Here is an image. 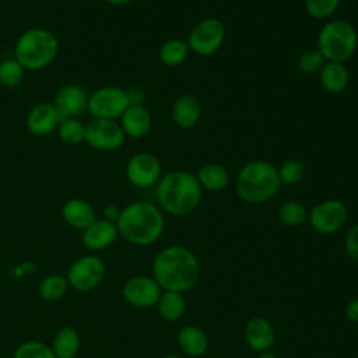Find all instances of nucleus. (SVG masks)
Segmentation results:
<instances>
[{"instance_id":"f257e3e1","label":"nucleus","mask_w":358,"mask_h":358,"mask_svg":"<svg viewBox=\"0 0 358 358\" xmlns=\"http://www.w3.org/2000/svg\"><path fill=\"white\" fill-rule=\"evenodd\" d=\"M152 277L164 291L186 292L200 278V263L196 255L182 245L161 249L151 264Z\"/></svg>"},{"instance_id":"f03ea898","label":"nucleus","mask_w":358,"mask_h":358,"mask_svg":"<svg viewBox=\"0 0 358 358\" xmlns=\"http://www.w3.org/2000/svg\"><path fill=\"white\" fill-rule=\"evenodd\" d=\"M116 227L119 236L130 245L150 246L162 235L165 220L159 207L138 200L122 208Z\"/></svg>"},{"instance_id":"7ed1b4c3","label":"nucleus","mask_w":358,"mask_h":358,"mask_svg":"<svg viewBox=\"0 0 358 358\" xmlns=\"http://www.w3.org/2000/svg\"><path fill=\"white\" fill-rule=\"evenodd\" d=\"M201 192L196 173L189 171H172L162 175L155 190L159 207L173 217L192 214L200 204Z\"/></svg>"},{"instance_id":"20e7f679","label":"nucleus","mask_w":358,"mask_h":358,"mask_svg":"<svg viewBox=\"0 0 358 358\" xmlns=\"http://www.w3.org/2000/svg\"><path fill=\"white\" fill-rule=\"evenodd\" d=\"M281 187L278 169L268 161L246 162L235 179V190L241 200L249 204H262L271 200Z\"/></svg>"},{"instance_id":"39448f33","label":"nucleus","mask_w":358,"mask_h":358,"mask_svg":"<svg viewBox=\"0 0 358 358\" xmlns=\"http://www.w3.org/2000/svg\"><path fill=\"white\" fill-rule=\"evenodd\" d=\"M57 55V36L50 29L42 27L24 31L14 45V59L27 71H38L50 66Z\"/></svg>"},{"instance_id":"423d86ee","label":"nucleus","mask_w":358,"mask_h":358,"mask_svg":"<svg viewBox=\"0 0 358 358\" xmlns=\"http://www.w3.org/2000/svg\"><path fill=\"white\" fill-rule=\"evenodd\" d=\"M358 46V34L352 24L344 20L326 22L317 34V49L326 62L344 63L352 57Z\"/></svg>"},{"instance_id":"0eeeda50","label":"nucleus","mask_w":358,"mask_h":358,"mask_svg":"<svg viewBox=\"0 0 358 358\" xmlns=\"http://www.w3.org/2000/svg\"><path fill=\"white\" fill-rule=\"evenodd\" d=\"M103 260L92 253L77 257L67 270L69 285L77 292H90L95 289L105 277Z\"/></svg>"},{"instance_id":"6e6552de","label":"nucleus","mask_w":358,"mask_h":358,"mask_svg":"<svg viewBox=\"0 0 358 358\" xmlns=\"http://www.w3.org/2000/svg\"><path fill=\"white\" fill-rule=\"evenodd\" d=\"M129 106L126 90L116 85H105L90 94L87 110L92 117L117 120Z\"/></svg>"},{"instance_id":"1a4fd4ad","label":"nucleus","mask_w":358,"mask_h":358,"mask_svg":"<svg viewBox=\"0 0 358 358\" xmlns=\"http://www.w3.org/2000/svg\"><path fill=\"white\" fill-rule=\"evenodd\" d=\"M126 141V134L120 123L113 119L91 117L85 123V140L91 148L98 151H116Z\"/></svg>"},{"instance_id":"9d476101","label":"nucleus","mask_w":358,"mask_h":358,"mask_svg":"<svg viewBox=\"0 0 358 358\" xmlns=\"http://www.w3.org/2000/svg\"><path fill=\"white\" fill-rule=\"evenodd\" d=\"M224 39H225L224 24L218 18L207 17L192 28L186 42L189 49L196 55L211 56L222 46Z\"/></svg>"},{"instance_id":"9b49d317","label":"nucleus","mask_w":358,"mask_h":358,"mask_svg":"<svg viewBox=\"0 0 358 358\" xmlns=\"http://www.w3.org/2000/svg\"><path fill=\"white\" fill-rule=\"evenodd\" d=\"M348 218V210L340 200H323L312 207L308 214L310 227L322 235H331L340 231Z\"/></svg>"},{"instance_id":"f8f14e48","label":"nucleus","mask_w":358,"mask_h":358,"mask_svg":"<svg viewBox=\"0 0 358 358\" xmlns=\"http://www.w3.org/2000/svg\"><path fill=\"white\" fill-rule=\"evenodd\" d=\"M162 176V166L159 159L147 151L134 154L126 165V178L134 186L140 189L151 187L158 183Z\"/></svg>"},{"instance_id":"ddd939ff","label":"nucleus","mask_w":358,"mask_h":358,"mask_svg":"<svg viewBox=\"0 0 358 358\" xmlns=\"http://www.w3.org/2000/svg\"><path fill=\"white\" fill-rule=\"evenodd\" d=\"M162 288L152 275H133L123 284L122 295L124 301L136 308L155 306Z\"/></svg>"},{"instance_id":"4468645a","label":"nucleus","mask_w":358,"mask_h":358,"mask_svg":"<svg viewBox=\"0 0 358 358\" xmlns=\"http://www.w3.org/2000/svg\"><path fill=\"white\" fill-rule=\"evenodd\" d=\"M90 94L78 84H66L57 90L53 105L62 120L67 117H78L87 110Z\"/></svg>"},{"instance_id":"2eb2a0df","label":"nucleus","mask_w":358,"mask_h":358,"mask_svg":"<svg viewBox=\"0 0 358 358\" xmlns=\"http://www.w3.org/2000/svg\"><path fill=\"white\" fill-rule=\"evenodd\" d=\"M60 122L62 117L57 109L55 108L53 102L36 103L29 109L25 119L28 131L36 137H43L53 133Z\"/></svg>"},{"instance_id":"dca6fc26","label":"nucleus","mask_w":358,"mask_h":358,"mask_svg":"<svg viewBox=\"0 0 358 358\" xmlns=\"http://www.w3.org/2000/svg\"><path fill=\"white\" fill-rule=\"evenodd\" d=\"M119 232L115 222L103 218H96L90 227L81 231L83 245L92 252L105 250L115 243Z\"/></svg>"},{"instance_id":"f3484780","label":"nucleus","mask_w":358,"mask_h":358,"mask_svg":"<svg viewBox=\"0 0 358 358\" xmlns=\"http://www.w3.org/2000/svg\"><path fill=\"white\" fill-rule=\"evenodd\" d=\"M245 340L249 348L259 354L270 351L275 341L274 327L267 319L255 316L249 319L245 326Z\"/></svg>"},{"instance_id":"a211bd4d","label":"nucleus","mask_w":358,"mask_h":358,"mask_svg":"<svg viewBox=\"0 0 358 358\" xmlns=\"http://www.w3.org/2000/svg\"><path fill=\"white\" fill-rule=\"evenodd\" d=\"M62 218L69 227L84 231L98 218V215L94 206L90 204L87 200L73 197L66 200L62 206Z\"/></svg>"},{"instance_id":"6ab92c4d","label":"nucleus","mask_w":358,"mask_h":358,"mask_svg":"<svg viewBox=\"0 0 358 358\" xmlns=\"http://www.w3.org/2000/svg\"><path fill=\"white\" fill-rule=\"evenodd\" d=\"M119 120L126 137L131 138L147 136L152 126L151 112L144 105H130Z\"/></svg>"},{"instance_id":"aec40b11","label":"nucleus","mask_w":358,"mask_h":358,"mask_svg":"<svg viewBox=\"0 0 358 358\" xmlns=\"http://www.w3.org/2000/svg\"><path fill=\"white\" fill-rule=\"evenodd\" d=\"M173 123L185 130L194 127L201 116V105L200 101L192 95L185 94L175 99L171 109Z\"/></svg>"},{"instance_id":"412c9836","label":"nucleus","mask_w":358,"mask_h":358,"mask_svg":"<svg viewBox=\"0 0 358 358\" xmlns=\"http://www.w3.org/2000/svg\"><path fill=\"white\" fill-rule=\"evenodd\" d=\"M176 341L180 351L187 357H201L208 348L207 334L200 327L193 324L180 327Z\"/></svg>"},{"instance_id":"4be33fe9","label":"nucleus","mask_w":358,"mask_h":358,"mask_svg":"<svg viewBox=\"0 0 358 358\" xmlns=\"http://www.w3.org/2000/svg\"><path fill=\"white\" fill-rule=\"evenodd\" d=\"M319 80L324 91L330 94H338L348 85V70L343 63L326 62L319 71Z\"/></svg>"},{"instance_id":"5701e85b","label":"nucleus","mask_w":358,"mask_h":358,"mask_svg":"<svg viewBox=\"0 0 358 358\" xmlns=\"http://www.w3.org/2000/svg\"><path fill=\"white\" fill-rule=\"evenodd\" d=\"M56 358H76L80 350V333L73 326L60 327L50 344Z\"/></svg>"},{"instance_id":"b1692460","label":"nucleus","mask_w":358,"mask_h":358,"mask_svg":"<svg viewBox=\"0 0 358 358\" xmlns=\"http://www.w3.org/2000/svg\"><path fill=\"white\" fill-rule=\"evenodd\" d=\"M196 178L201 189H206L208 192H221L229 185V173L227 168L215 162L203 165L197 171Z\"/></svg>"},{"instance_id":"393cba45","label":"nucleus","mask_w":358,"mask_h":358,"mask_svg":"<svg viewBox=\"0 0 358 358\" xmlns=\"http://www.w3.org/2000/svg\"><path fill=\"white\" fill-rule=\"evenodd\" d=\"M157 309L159 316L166 322H176L180 319L186 310V301L182 292L164 291L157 302Z\"/></svg>"},{"instance_id":"a878e982","label":"nucleus","mask_w":358,"mask_h":358,"mask_svg":"<svg viewBox=\"0 0 358 358\" xmlns=\"http://www.w3.org/2000/svg\"><path fill=\"white\" fill-rule=\"evenodd\" d=\"M189 52L190 49L187 46V42L183 39L175 38V39H168L161 45L158 50V57L162 64L168 67H176L186 60Z\"/></svg>"},{"instance_id":"bb28decb","label":"nucleus","mask_w":358,"mask_h":358,"mask_svg":"<svg viewBox=\"0 0 358 358\" xmlns=\"http://www.w3.org/2000/svg\"><path fill=\"white\" fill-rule=\"evenodd\" d=\"M69 281L67 277L63 274H49L43 277L39 282L38 292L39 296L46 302H57L60 301L67 289H69Z\"/></svg>"},{"instance_id":"cd10ccee","label":"nucleus","mask_w":358,"mask_h":358,"mask_svg":"<svg viewBox=\"0 0 358 358\" xmlns=\"http://www.w3.org/2000/svg\"><path fill=\"white\" fill-rule=\"evenodd\" d=\"M59 138L69 145H76L84 143L85 140V123L78 120L77 117L63 119L57 126Z\"/></svg>"},{"instance_id":"c85d7f7f","label":"nucleus","mask_w":358,"mask_h":358,"mask_svg":"<svg viewBox=\"0 0 358 358\" xmlns=\"http://www.w3.org/2000/svg\"><path fill=\"white\" fill-rule=\"evenodd\" d=\"M308 210L299 201L289 200L280 206L278 220L287 227H299L308 220Z\"/></svg>"},{"instance_id":"c756f323","label":"nucleus","mask_w":358,"mask_h":358,"mask_svg":"<svg viewBox=\"0 0 358 358\" xmlns=\"http://www.w3.org/2000/svg\"><path fill=\"white\" fill-rule=\"evenodd\" d=\"M25 69L14 59L8 57L0 62V85L6 88L18 87L25 78Z\"/></svg>"},{"instance_id":"7c9ffc66","label":"nucleus","mask_w":358,"mask_h":358,"mask_svg":"<svg viewBox=\"0 0 358 358\" xmlns=\"http://www.w3.org/2000/svg\"><path fill=\"white\" fill-rule=\"evenodd\" d=\"M13 358H56V355L50 345L38 340H29L15 348Z\"/></svg>"},{"instance_id":"2f4dec72","label":"nucleus","mask_w":358,"mask_h":358,"mask_svg":"<svg viewBox=\"0 0 358 358\" xmlns=\"http://www.w3.org/2000/svg\"><path fill=\"white\" fill-rule=\"evenodd\" d=\"M278 169V176L281 180V185H298L303 180L306 175V168L302 161L291 158L281 164Z\"/></svg>"},{"instance_id":"473e14b6","label":"nucleus","mask_w":358,"mask_h":358,"mask_svg":"<svg viewBox=\"0 0 358 358\" xmlns=\"http://www.w3.org/2000/svg\"><path fill=\"white\" fill-rule=\"evenodd\" d=\"M341 0H305L308 14L315 20L330 18L340 7Z\"/></svg>"},{"instance_id":"72a5a7b5","label":"nucleus","mask_w":358,"mask_h":358,"mask_svg":"<svg viewBox=\"0 0 358 358\" xmlns=\"http://www.w3.org/2000/svg\"><path fill=\"white\" fill-rule=\"evenodd\" d=\"M324 63H326V59L323 57L320 50L317 48H315V49L305 50L299 56V59H298V69L303 74H315V73L320 71V69L323 67Z\"/></svg>"},{"instance_id":"f704fd0d","label":"nucleus","mask_w":358,"mask_h":358,"mask_svg":"<svg viewBox=\"0 0 358 358\" xmlns=\"http://www.w3.org/2000/svg\"><path fill=\"white\" fill-rule=\"evenodd\" d=\"M344 249L348 257L358 262V224L351 227L344 238Z\"/></svg>"},{"instance_id":"c9c22d12","label":"nucleus","mask_w":358,"mask_h":358,"mask_svg":"<svg viewBox=\"0 0 358 358\" xmlns=\"http://www.w3.org/2000/svg\"><path fill=\"white\" fill-rule=\"evenodd\" d=\"M126 94H127V99H129L130 105H144L145 92L141 88H138V87L129 88V90H126Z\"/></svg>"},{"instance_id":"e433bc0d","label":"nucleus","mask_w":358,"mask_h":358,"mask_svg":"<svg viewBox=\"0 0 358 358\" xmlns=\"http://www.w3.org/2000/svg\"><path fill=\"white\" fill-rule=\"evenodd\" d=\"M120 211H122V208H119L117 206H115V204H108V206H105L103 210H102V218L116 224L117 220H119V217H120Z\"/></svg>"},{"instance_id":"4c0bfd02","label":"nucleus","mask_w":358,"mask_h":358,"mask_svg":"<svg viewBox=\"0 0 358 358\" xmlns=\"http://www.w3.org/2000/svg\"><path fill=\"white\" fill-rule=\"evenodd\" d=\"M345 317L351 323H358V296L351 299L345 306Z\"/></svg>"},{"instance_id":"58836bf2","label":"nucleus","mask_w":358,"mask_h":358,"mask_svg":"<svg viewBox=\"0 0 358 358\" xmlns=\"http://www.w3.org/2000/svg\"><path fill=\"white\" fill-rule=\"evenodd\" d=\"M109 4L116 6V7H122V6H127L130 4L133 0H106Z\"/></svg>"},{"instance_id":"ea45409f","label":"nucleus","mask_w":358,"mask_h":358,"mask_svg":"<svg viewBox=\"0 0 358 358\" xmlns=\"http://www.w3.org/2000/svg\"><path fill=\"white\" fill-rule=\"evenodd\" d=\"M257 358H278V357L271 351H264V352H260Z\"/></svg>"},{"instance_id":"a19ab883","label":"nucleus","mask_w":358,"mask_h":358,"mask_svg":"<svg viewBox=\"0 0 358 358\" xmlns=\"http://www.w3.org/2000/svg\"><path fill=\"white\" fill-rule=\"evenodd\" d=\"M161 358H183V357L176 355V354H166V355H162Z\"/></svg>"}]
</instances>
